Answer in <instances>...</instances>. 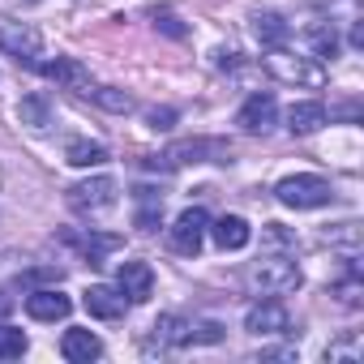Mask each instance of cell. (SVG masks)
Segmentation results:
<instances>
[{
  "mask_svg": "<svg viewBox=\"0 0 364 364\" xmlns=\"http://www.w3.org/2000/svg\"><path fill=\"white\" fill-rule=\"evenodd\" d=\"M86 95H90L103 112H116V116H124V112H133V107H137V99H133L129 90H116V86H90Z\"/></svg>",
  "mask_w": 364,
  "mask_h": 364,
  "instance_id": "obj_25",
  "label": "cell"
},
{
  "mask_svg": "<svg viewBox=\"0 0 364 364\" xmlns=\"http://www.w3.org/2000/svg\"><path fill=\"white\" fill-rule=\"evenodd\" d=\"M330 296H334L343 309H360V304H364V283H360V274H355V262L347 266V279H338V283L330 287Z\"/></svg>",
  "mask_w": 364,
  "mask_h": 364,
  "instance_id": "obj_26",
  "label": "cell"
},
{
  "mask_svg": "<svg viewBox=\"0 0 364 364\" xmlns=\"http://www.w3.org/2000/svg\"><path fill=\"white\" fill-rule=\"evenodd\" d=\"M0 52L14 56L18 65H39L43 56V35L31 22H0Z\"/></svg>",
  "mask_w": 364,
  "mask_h": 364,
  "instance_id": "obj_7",
  "label": "cell"
},
{
  "mask_svg": "<svg viewBox=\"0 0 364 364\" xmlns=\"http://www.w3.org/2000/svg\"><path fill=\"white\" fill-rule=\"evenodd\" d=\"M245 330L257 334V338L287 334V330H291V313L283 309L279 296H257V304H249V313H245Z\"/></svg>",
  "mask_w": 364,
  "mask_h": 364,
  "instance_id": "obj_8",
  "label": "cell"
},
{
  "mask_svg": "<svg viewBox=\"0 0 364 364\" xmlns=\"http://www.w3.org/2000/svg\"><path fill=\"white\" fill-rule=\"evenodd\" d=\"M65 245L69 249H77L90 266H103L112 253H120L124 249V236H116V232H65Z\"/></svg>",
  "mask_w": 364,
  "mask_h": 364,
  "instance_id": "obj_10",
  "label": "cell"
},
{
  "mask_svg": "<svg viewBox=\"0 0 364 364\" xmlns=\"http://www.w3.org/2000/svg\"><path fill=\"white\" fill-rule=\"evenodd\" d=\"M146 120H150V129H171V124H176V112H171V107H150Z\"/></svg>",
  "mask_w": 364,
  "mask_h": 364,
  "instance_id": "obj_30",
  "label": "cell"
},
{
  "mask_svg": "<svg viewBox=\"0 0 364 364\" xmlns=\"http://www.w3.org/2000/svg\"><path fill=\"white\" fill-rule=\"evenodd\" d=\"M274 198L287 206V210H317V206H330L334 202V189L326 176H313V171H296V176H283L274 185Z\"/></svg>",
  "mask_w": 364,
  "mask_h": 364,
  "instance_id": "obj_4",
  "label": "cell"
},
{
  "mask_svg": "<svg viewBox=\"0 0 364 364\" xmlns=\"http://www.w3.org/2000/svg\"><path fill=\"white\" fill-rule=\"evenodd\" d=\"M240 279H245V287L253 296H287V291L300 287V266L291 257H283V253H270V257L249 262Z\"/></svg>",
  "mask_w": 364,
  "mask_h": 364,
  "instance_id": "obj_2",
  "label": "cell"
},
{
  "mask_svg": "<svg viewBox=\"0 0 364 364\" xmlns=\"http://www.w3.org/2000/svg\"><path fill=\"white\" fill-rule=\"evenodd\" d=\"M236 124H240L245 133H262V137H266V133L279 124V99H274L270 90L249 95L245 107H240V116H236Z\"/></svg>",
  "mask_w": 364,
  "mask_h": 364,
  "instance_id": "obj_11",
  "label": "cell"
},
{
  "mask_svg": "<svg viewBox=\"0 0 364 364\" xmlns=\"http://www.w3.org/2000/svg\"><path fill=\"white\" fill-rule=\"evenodd\" d=\"M154 26H159L163 35H171V39H185V26H180L176 14H167V9H154Z\"/></svg>",
  "mask_w": 364,
  "mask_h": 364,
  "instance_id": "obj_29",
  "label": "cell"
},
{
  "mask_svg": "<svg viewBox=\"0 0 364 364\" xmlns=\"http://www.w3.org/2000/svg\"><path fill=\"white\" fill-rule=\"evenodd\" d=\"M26 313L35 321H60L73 313V300L56 287H35V291H26Z\"/></svg>",
  "mask_w": 364,
  "mask_h": 364,
  "instance_id": "obj_14",
  "label": "cell"
},
{
  "mask_svg": "<svg viewBox=\"0 0 364 364\" xmlns=\"http://www.w3.org/2000/svg\"><path fill=\"white\" fill-rule=\"evenodd\" d=\"M26 334L18 326H0V360H22L26 355Z\"/></svg>",
  "mask_w": 364,
  "mask_h": 364,
  "instance_id": "obj_27",
  "label": "cell"
},
{
  "mask_svg": "<svg viewBox=\"0 0 364 364\" xmlns=\"http://www.w3.org/2000/svg\"><path fill=\"white\" fill-rule=\"evenodd\" d=\"M232 163V146L228 141H215V137H193V141H176L167 146L163 154L146 159V167H159V171H176V167H189V163Z\"/></svg>",
  "mask_w": 364,
  "mask_h": 364,
  "instance_id": "obj_5",
  "label": "cell"
},
{
  "mask_svg": "<svg viewBox=\"0 0 364 364\" xmlns=\"http://www.w3.org/2000/svg\"><path fill=\"white\" fill-rule=\"evenodd\" d=\"M65 202H69L73 215L90 219V215H103V210H112L120 202V185L112 176H90V180H77V185L65 189Z\"/></svg>",
  "mask_w": 364,
  "mask_h": 364,
  "instance_id": "obj_6",
  "label": "cell"
},
{
  "mask_svg": "<svg viewBox=\"0 0 364 364\" xmlns=\"http://www.w3.org/2000/svg\"><path fill=\"white\" fill-rule=\"evenodd\" d=\"M43 77H52L60 90H73V95H86L95 82H90V69L77 60V56H56L43 65Z\"/></svg>",
  "mask_w": 364,
  "mask_h": 364,
  "instance_id": "obj_13",
  "label": "cell"
},
{
  "mask_svg": "<svg viewBox=\"0 0 364 364\" xmlns=\"http://www.w3.org/2000/svg\"><path fill=\"white\" fill-rule=\"evenodd\" d=\"M326 245H347L355 253L360 245V223H338V232H326Z\"/></svg>",
  "mask_w": 364,
  "mask_h": 364,
  "instance_id": "obj_28",
  "label": "cell"
},
{
  "mask_svg": "<svg viewBox=\"0 0 364 364\" xmlns=\"http://www.w3.org/2000/svg\"><path fill=\"white\" fill-rule=\"evenodd\" d=\"M9 304H14V300H9L5 291H0V313H9Z\"/></svg>",
  "mask_w": 364,
  "mask_h": 364,
  "instance_id": "obj_31",
  "label": "cell"
},
{
  "mask_svg": "<svg viewBox=\"0 0 364 364\" xmlns=\"http://www.w3.org/2000/svg\"><path fill=\"white\" fill-rule=\"evenodd\" d=\"M326 120H330V116H326V103H317V99H304V103H291V107H287V129H291L296 137L317 133Z\"/></svg>",
  "mask_w": 364,
  "mask_h": 364,
  "instance_id": "obj_18",
  "label": "cell"
},
{
  "mask_svg": "<svg viewBox=\"0 0 364 364\" xmlns=\"http://www.w3.org/2000/svg\"><path fill=\"white\" fill-rule=\"evenodd\" d=\"M253 35H257V43L262 48H287V39H291V26H287V18H279V14H253Z\"/></svg>",
  "mask_w": 364,
  "mask_h": 364,
  "instance_id": "obj_19",
  "label": "cell"
},
{
  "mask_svg": "<svg viewBox=\"0 0 364 364\" xmlns=\"http://www.w3.org/2000/svg\"><path fill=\"white\" fill-rule=\"evenodd\" d=\"M364 360V334L360 330H347L343 338H334L326 347V364H360Z\"/></svg>",
  "mask_w": 364,
  "mask_h": 364,
  "instance_id": "obj_22",
  "label": "cell"
},
{
  "mask_svg": "<svg viewBox=\"0 0 364 364\" xmlns=\"http://www.w3.org/2000/svg\"><path fill=\"white\" fill-rule=\"evenodd\" d=\"M65 163H69V167H99V163H107V146L77 137V141L65 146Z\"/></svg>",
  "mask_w": 364,
  "mask_h": 364,
  "instance_id": "obj_23",
  "label": "cell"
},
{
  "mask_svg": "<svg viewBox=\"0 0 364 364\" xmlns=\"http://www.w3.org/2000/svg\"><path fill=\"white\" fill-rule=\"evenodd\" d=\"M223 338V326L219 321H189V317H176V313H163L154 326H150V347L159 351H180V347H202V343H219Z\"/></svg>",
  "mask_w": 364,
  "mask_h": 364,
  "instance_id": "obj_1",
  "label": "cell"
},
{
  "mask_svg": "<svg viewBox=\"0 0 364 364\" xmlns=\"http://www.w3.org/2000/svg\"><path fill=\"white\" fill-rule=\"evenodd\" d=\"M82 304H86V313H90V317H99V321H120V317L129 313V296H124L120 287H107V283L86 287Z\"/></svg>",
  "mask_w": 364,
  "mask_h": 364,
  "instance_id": "obj_12",
  "label": "cell"
},
{
  "mask_svg": "<svg viewBox=\"0 0 364 364\" xmlns=\"http://www.w3.org/2000/svg\"><path fill=\"white\" fill-rule=\"evenodd\" d=\"M206 236H210L223 253H236V249H245V245L253 240V228H249L240 215H223V219H215V223L206 228Z\"/></svg>",
  "mask_w": 364,
  "mask_h": 364,
  "instance_id": "obj_16",
  "label": "cell"
},
{
  "mask_svg": "<svg viewBox=\"0 0 364 364\" xmlns=\"http://www.w3.org/2000/svg\"><path fill=\"white\" fill-rule=\"evenodd\" d=\"M206 228H210V215H206L202 206H193V210H185V215L171 223L167 245H171L180 257H198V253H202V245H206Z\"/></svg>",
  "mask_w": 364,
  "mask_h": 364,
  "instance_id": "obj_9",
  "label": "cell"
},
{
  "mask_svg": "<svg viewBox=\"0 0 364 364\" xmlns=\"http://www.w3.org/2000/svg\"><path fill=\"white\" fill-rule=\"evenodd\" d=\"M133 202H137V228L141 232H154L159 219H163V193L159 189H133Z\"/></svg>",
  "mask_w": 364,
  "mask_h": 364,
  "instance_id": "obj_21",
  "label": "cell"
},
{
  "mask_svg": "<svg viewBox=\"0 0 364 364\" xmlns=\"http://www.w3.org/2000/svg\"><path fill=\"white\" fill-rule=\"evenodd\" d=\"M304 39L313 48V60H334L338 56V31H334V22H313L304 31Z\"/></svg>",
  "mask_w": 364,
  "mask_h": 364,
  "instance_id": "obj_20",
  "label": "cell"
},
{
  "mask_svg": "<svg viewBox=\"0 0 364 364\" xmlns=\"http://www.w3.org/2000/svg\"><path fill=\"white\" fill-rule=\"evenodd\" d=\"M60 355L69 360V364H90V360H99L103 355V343H99V334H90V330H65V338H60Z\"/></svg>",
  "mask_w": 364,
  "mask_h": 364,
  "instance_id": "obj_17",
  "label": "cell"
},
{
  "mask_svg": "<svg viewBox=\"0 0 364 364\" xmlns=\"http://www.w3.org/2000/svg\"><path fill=\"white\" fill-rule=\"evenodd\" d=\"M262 69H266L274 82H283V86H309V90L326 86V69H321L313 56H296V52H287V48H266Z\"/></svg>",
  "mask_w": 364,
  "mask_h": 364,
  "instance_id": "obj_3",
  "label": "cell"
},
{
  "mask_svg": "<svg viewBox=\"0 0 364 364\" xmlns=\"http://www.w3.org/2000/svg\"><path fill=\"white\" fill-rule=\"evenodd\" d=\"M18 120L26 124V129H48L52 124V103H48V95H26L22 103H18Z\"/></svg>",
  "mask_w": 364,
  "mask_h": 364,
  "instance_id": "obj_24",
  "label": "cell"
},
{
  "mask_svg": "<svg viewBox=\"0 0 364 364\" xmlns=\"http://www.w3.org/2000/svg\"><path fill=\"white\" fill-rule=\"evenodd\" d=\"M116 287L129 296V304H141V300H150V291H154V270H150L146 262H120Z\"/></svg>",
  "mask_w": 364,
  "mask_h": 364,
  "instance_id": "obj_15",
  "label": "cell"
}]
</instances>
